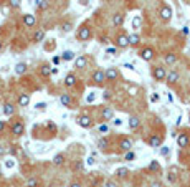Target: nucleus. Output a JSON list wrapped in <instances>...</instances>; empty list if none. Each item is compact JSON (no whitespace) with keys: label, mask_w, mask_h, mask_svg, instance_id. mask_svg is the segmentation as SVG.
<instances>
[{"label":"nucleus","mask_w":190,"mask_h":187,"mask_svg":"<svg viewBox=\"0 0 190 187\" xmlns=\"http://www.w3.org/2000/svg\"><path fill=\"white\" fill-rule=\"evenodd\" d=\"M4 128H5V123L4 121H0V131H4Z\"/></svg>","instance_id":"obj_52"},{"label":"nucleus","mask_w":190,"mask_h":187,"mask_svg":"<svg viewBox=\"0 0 190 187\" xmlns=\"http://www.w3.org/2000/svg\"><path fill=\"white\" fill-rule=\"evenodd\" d=\"M86 101H88V103H93L94 101V93H89V95L86 96Z\"/></svg>","instance_id":"obj_40"},{"label":"nucleus","mask_w":190,"mask_h":187,"mask_svg":"<svg viewBox=\"0 0 190 187\" xmlns=\"http://www.w3.org/2000/svg\"><path fill=\"white\" fill-rule=\"evenodd\" d=\"M116 45H118L119 48H126V46L129 45V37H126V35H119L118 40H116Z\"/></svg>","instance_id":"obj_7"},{"label":"nucleus","mask_w":190,"mask_h":187,"mask_svg":"<svg viewBox=\"0 0 190 187\" xmlns=\"http://www.w3.org/2000/svg\"><path fill=\"white\" fill-rule=\"evenodd\" d=\"M113 118V109L111 108H104L103 109V121H109Z\"/></svg>","instance_id":"obj_19"},{"label":"nucleus","mask_w":190,"mask_h":187,"mask_svg":"<svg viewBox=\"0 0 190 187\" xmlns=\"http://www.w3.org/2000/svg\"><path fill=\"white\" fill-rule=\"evenodd\" d=\"M13 111H15L13 104H10V103H5L4 104V114H5V116H12Z\"/></svg>","instance_id":"obj_17"},{"label":"nucleus","mask_w":190,"mask_h":187,"mask_svg":"<svg viewBox=\"0 0 190 187\" xmlns=\"http://www.w3.org/2000/svg\"><path fill=\"white\" fill-rule=\"evenodd\" d=\"M61 58H63L65 61H71V60H75V53H73L71 50H66V51H63Z\"/></svg>","instance_id":"obj_18"},{"label":"nucleus","mask_w":190,"mask_h":187,"mask_svg":"<svg viewBox=\"0 0 190 187\" xmlns=\"http://www.w3.org/2000/svg\"><path fill=\"white\" fill-rule=\"evenodd\" d=\"M65 157H63V154H56L55 157H53V164H56V166H60V164H63Z\"/></svg>","instance_id":"obj_28"},{"label":"nucleus","mask_w":190,"mask_h":187,"mask_svg":"<svg viewBox=\"0 0 190 187\" xmlns=\"http://www.w3.org/2000/svg\"><path fill=\"white\" fill-rule=\"evenodd\" d=\"M124 68H129V70H134V66H132V65H127V63H126V65H124Z\"/></svg>","instance_id":"obj_53"},{"label":"nucleus","mask_w":190,"mask_h":187,"mask_svg":"<svg viewBox=\"0 0 190 187\" xmlns=\"http://www.w3.org/2000/svg\"><path fill=\"white\" fill-rule=\"evenodd\" d=\"M109 146V141L106 139V137H103V139H99V142H98V147H101V149H106Z\"/></svg>","instance_id":"obj_30"},{"label":"nucleus","mask_w":190,"mask_h":187,"mask_svg":"<svg viewBox=\"0 0 190 187\" xmlns=\"http://www.w3.org/2000/svg\"><path fill=\"white\" fill-rule=\"evenodd\" d=\"M149 169H151V170H157V169H159V164H157L156 161H152L151 166H149Z\"/></svg>","instance_id":"obj_37"},{"label":"nucleus","mask_w":190,"mask_h":187,"mask_svg":"<svg viewBox=\"0 0 190 187\" xmlns=\"http://www.w3.org/2000/svg\"><path fill=\"white\" fill-rule=\"evenodd\" d=\"M78 124H80L81 128H91V126H93V121H91V118H89V116L83 114V116L78 118Z\"/></svg>","instance_id":"obj_2"},{"label":"nucleus","mask_w":190,"mask_h":187,"mask_svg":"<svg viewBox=\"0 0 190 187\" xmlns=\"http://www.w3.org/2000/svg\"><path fill=\"white\" fill-rule=\"evenodd\" d=\"M89 37H91V30H89L88 27H81L80 32H78V38H80L81 42H85V40H88Z\"/></svg>","instance_id":"obj_4"},{"label":"nucleus","mask_w":190,"mask_h":187,"mask_svg":"<svg viewBox=\"0 0 190 187\" xmlns=\"http://www.w3.org/2000/svg\"><path fill=\"white\" fill-rule=\"evenodd\" d=\"M161 152H162V154H164V156H165V154L169 152V149H167V147H162V151H161Z\"/></svg>","instance_id":"obj_51"},{"label":"nucleus","mask_w":190,"mask_h":187,"mask_svg":"<svg viewBox=\"0 0 190 187\" xmlns=\"http://www.w3.org/2000/svg\"><path fill=\"white\" fill-rule=\"evenodd\" d=\"M175 55H172V53H169L167 56H165V63H169V65H172V63H175Z\"/></svg>","instance_id":"obj_31"},{"label":"nucleus","mask_w":190,"mask_h":187,"mask_svg":"<svg viewBox=\"0 0 190 187\" xmlns=\"http://www.w3.org/2000/svg\"><path fill=\"white\" fill-rule=\"evenodd\" d=\"M104 98H106V100H109V98H111V93L106 91V93H104Z\"/></svg>","instance_id":"obj_50"},{"label":"nucleus","mask_w":190,"mask_h":187,"mask_svg":"<svg viewBox=\"0 0 190 187\" xmlns=\"http://www.w3.org/2000/svg\"><path fill=\"white\" fill-rule=\"evenodd\" d=\"M149 144H151L152 147H159V146L162 144V137L161 136H152L151 139H149Z\"/></svg>","instance_id":"obj_15"},{"label":"nucleus","mask_w":190,"mask_h":187,"mask_svg":"<svg viewBox=\"0 0 190 187\" xmlns=\"http://www.w3.org/2000/svg\"><path fill=\"white\" fill-rule=\"evenodd\" d=\"M5 166H7V167H13V166H15V161H12V159H10V161L5 162Z\"/></svg>","instance_id":"obj_44"},{"label":"nucleus","mask_w":190,"mask_h":187,"mask_svg":"<svg viewBox=\"0 0 190 187\" xmlns=\"http://www.w3.org/2000/svg\"><path fill=\"white\" fill-rule=\"evenodd\" d=\"M70 187H81V186H80V184H71Z\"/></svg>","instance_id":"obj_54"},{"label":"nucleus","mask_w":190,"mask_h":187,"mask_svg":"<svg viewBox=\"0 0 190 187\" xmlns=\"http://www.w3.org/2000/svg\"><path fill=\"white\" fill-rule=\"evenodd\" d=\"M152 75H154V78L159 79V81H162L164 78H167V73H165V70L162 66H157L154 68V71H152Z\"/></svg>","instance_id":"obj_3"},{"label":"nucleus","mask_w":190,"mask_h":187,"mask_svg":"<svg viewBox=\"0 0 190 187\" xmlns=\"http://www.w3.org/2000/svg\"><path fill=\"white\" fill-rule=\"evenodd\" d=\"M40 73H42L43 76H50L51 75V68L48 66V65H43V66L40 68Z\"/></svg>","instance_id":"obj_25"},{"label":"nucleus","mask_w":190,"mask_h":187,"mask_svg":"<svg viewBox=\"0 0 190 187\" xmlns=\"http://www.w3.org/2000/svg\"><path fill=\"white\" fill-rule=\"evenodd\" d=\"M106 51H108V53H116V48H108Z\"/></svg>","instance_id":"obj_49"},{"label":"nucleus","mask_w":190,"mask_h":187,"mask_svg":"<svg viewBox=\"0 0 190 187\" xmlns=\"http://www.w3.org/2000/svg\"><path fill=\"white\" fill-rule=\"evenodd\" d=\"M127 174H129V169H126V167H119V169L116 170V175H118V177H126Z\"/></svg>","instance_id":"obj_24"},{"label":"nucleus","mask_w":190,"mask_h":187,"mask_svg":"<svg viewBox=\"0 0 190 187\" xmlns=\"http://www.w3.org/2000/svg\"><path fill=\"white\" fill-rule=\"evenodd\" d=\"M177 142H179L180 147H187V146H189V136H187V134H179Z\"/></svg>","instance_id":"obj_10"},{"label":"nucleus","mask_w":190,"mask_h":187,"mask_svg":"<svg viewBox=\"0 0 190 187\" xmlns=\"http://www.w3.org/2000/svg\"><path fill=\"white\" fill-rule=\"evenodd\" d=\"M35 15H32V13H27V15H23V25L25 27H33L35 25Z\"/></svg>","instance_id":"obj_8"},{"label":"nucleus","mask_w":190,"mask_h":187,"mask_svg":"<svg viewBox=\"0 0 190 187\" xmlns=\"http://www.w3.org/2000/svg\"><path fill=\"white\" fill-rule=\"evenodd\" d=\"M159 98H161V96L157 95V93H154V95L151 96V101H152V103H156V101H159Z\"/></svg>","instance_id":"obj_41"},{"label":"nucleus","mask_w":190,"mask_h":187,"mask_svg":"<svg viewBox=\"0 0 190 187\" xmlns=\"http://www.w3.org/2000/svg\"><path fill=\"white\" fill-rule=\"evenodd\" d=\"M75 83H76V76L73 75V73H70V75H66V78H65V84H66L68 88H71Z\"/></svg>","instance_id":"obj_16"},{"label":"nucleus","mask_w":190,"mask_h":187,"mask_svg":"<svg viewBox=\"0 0 190 187\" xmlns=\"http://www.w3.org/2000/svg\"><path fill=\"white\" fill-rule=\"evenodd\" d=\"M37 186H38L37 179H28V181H27V187H37Z\"/></svg>","instance_id":"obj_32"},{"label":"nucleus","mask_w":190,"mask_h":187,"mask_svg":"<svg viewBox=\"0 0 190 187\" xmlns=\"http://www.w3.org/2000/svg\"><path fill=\"white\" fill-rule=\"evenodd\" d=\"M47 7H48V2L42 0V4H40V9H47Z\"/></svg>","instance_id":"obj_45"},{"label":"nucleus","mask_w":190,"mask_h":187,"mask_svg":"<svg viewBox=\"0 0 190 187\" xmlns=\"http://www.w3.org/2000/svg\"><path fill=\"white\" fill-rule=\"evenodd\" d=\"M27 71V65L25 63H17V66H15V73L17 75H23Z\"/></svg>","instance_id":"obj_20"},{"label":"nucleus","mask_w":190,"mask_h":187,"mask_svg":"<svg viewBox=\"0 0 190 187\" xmlns=\"http://www.w3.org/2000/svg\"><path fill=\"white\" fill-rule=\"evenodd\" d=\"M118 78V70L116 68H108V71H106V79H109V81H113V79Z\"/></svg>","instance_id":"obj_12"},{"label":"nucleus","mask_w":190,"mask_h":187,"mask_svg":"<svg viewBox=\"0 0 190 187\" xmlns=\"http://www.w3.org/2000/svg\"><path fill=\"white\" fill-rule=\"evenodd\" d=\"M94 162H96V161H94L93 156H88V157H86V164H88V166H93Z\"/></svg>","instance_id":"obj_36"},{"label":"nucleus","mask_w":190,"mask_h":187,"mask_svg":"<svg viewBox=\"0 0 190 187\" xmlns=\"http://www.w3.org/2000/svg\"><path fill=\"white\" fill-rule=\"evenodd\" d=\"M170 17H172V10L169 9V7H164V9L161 10V18L162 20H170Z\"/></svg>","instance_id":"obj_11"},{"label":"nucleus","mask_w":190,"mask_h":187,"mask_svg":"<svg viewBox=\"0 0 190 187\" xmlns=\"http://www.w3.org/2000/svg\"><path fill=\"white\" fill-rule=\"evenodd\" d=\"M123 20H124L123 15H121V13H116V15H114V18H113V23L116 27H121V25H123Z\"/></svg>","instance_id":"obj_21"},{"label":"nucleus","mask_w":190,"mask_h":187,"mask_svg":"<svg viewBox=\"0 0 190 187\" xmlns=\"http://www.w3.org/2000/svg\"><path fill=\"white\" fill-rule=\"evenodd\" d=\"M86 63H88V60H86V56H78V58H75V68H78V70H83V68H86Z\"/></svg>","instance_id":"obj_5"},{"label":"nucleus","mask_w":190,"mask_h":187,"mask_svg":"<svg viewBox=\"0 0 190 187\" xmlns=\"http://www.w3.org/2000/svg\"><path fill=\"white\" fill-rule=\"evenodd\" d=\"M28 104H30V96L28 95H20V96H18V106L27 108Z\"/></svg>","instance_id":"obj_9"},{"label":"nucleus","mask_w":190,"mask_h":187,"mask_svg":"<svg viewBox=\"0 0 190 187\" xmlns=\"http://www.w3.org/2000/svg\"><path fill=\"white\" fill-rule=\"evenodd\" d=\"M141 124V121H139V118H136V116H132L131 119H129V128L131 129H136L137 126Z\"/></svg>","instance_id":"obj_23"},{"label":"nucleus","mask_w":190,"mask_h":187,"mask_svg":"<svg viewBox=\"0 0 190 187\" xmlns=\"http://www.w3.org/2000/svg\"><path fill=\"white\" fill-rule=\"evenodd\" d=\"M141 56H142V60H146V61H151L152 56H154V51H152L151 48H146V50H142Z\"/></svg>","instance_id":"obj_14"},{"label":"nucleus","mask_w":190,"mask_h":187,"mask_svg":"<svg viewBox=\"0 0 190 187\" xmlns=\"http://www.w3.org/2000/svg\"><path fill=\"white\" fill-rule=\"evenodd\" d=\"M18 5H20V0H10V7H13V9H17Z\"/></svg>","instance_id":"obj_39"},{"label":"nucleus","mask_w":190,"mask_h":187,"mask_svg":"<svg viewBox=\"0 0 190 187\" xmlns=\"http://www.w3.org/2000/svg\"><path fill=\"white\" fill-rule=\"evenodd\" d=\"M35 42H42L43 38H45V32L43 30H37V33H35Z\"/></svg>","instance_id":"obj_26"},{"label":"nucleus","mask_w":190,"mask_h":187,"mask_svg":"<svg viewBox=\"0 0 190 187\" xmlns=\"http://www.w3.org/2000/svg\"><path fill=\"white\" fill-rule=\"evenodd\" d=\"M35 108H37V109H45V108H47V103H38Z\"/></svg>","instance_id":"obj_42"},{"label":"nucleus","mask_w":190,"mask_h":187,"mask_svg":"<svg viewBox=\"0 0 190 187\" xmlns=\"http://www.w3.org/2000/svg\"><path fill=\"white\" fill-rule=\"evenodd\" d=\"M119 147L123 151H131V147H132V141L131 139H123V141L119 142Z\"/></svg>","instance_id":"obj_13"},{"label":"nucleus","mask_w":190,"mask_h":187,"mask_svg":"<svg viewBox=\"0 0 190 187\" xmlns=\"http://www.w3.org/2000/svg\"><path fill=\"white\" fill-rule=\"evenodd\" d=\"M177 79H179V73H177V71H170L169 75H167V81H169V83H175Z\"/></svg>","instance_id":"obj_22"},{"label":"nucleus","mask_w":190,"mask_h":187,"mask_svg":"<svg viewBox=\"0 0 190 187\" xmlns=\"http://www.w3.org/2000/svg\"><path fill=\"white\" fill-rule=\"evenodd\" d=\"M139 35H129V45H137V43H139Z\"/></svg>","instance_id":"obj_27"},{"label":"nucleus","mask_w":190,"mask_h":187,"mask_svg":"<svg viewBox=\"0 0 190 187\" xmlns=\"http://www.w3.org/2000/svg\"><path fill=\"white\" fill-rule=\"evenodd\" d=\"M60 101H61V104H63V106H70V103H71V100H70V96H68V95H61Z\"/></svg>","instance_id":"obj_29"},{"label":"nucleus","mask_w":190,"mask_h":187,"mask_svg":"<svg viewBox=\"0 0 190 187\" xmlns=\"http://www.w3.org/2000/svg\"><path fill=\"white\" fill-rule=\"evenodd\" d=\"M99 133H108V124H104V123H103V124H99Z\"/></svg>","instance_id":"obj_35"},{"label":"nucleus","mask_w":190,"mask_h":187,"mask_svg":"<svg viewBox=\"0 0 190 187\" xmlns=\"http://www.w3.org/2000/svg\"><path fill=\"white\" fill-rule=\"evenodd\" d=\"M63 30H65V32H70V30H71V23H70V22H65V23H63Z\"/></svg>","instance_id":"obj_38"},{"label":"nucleus","mask_w":190,"mask_h":187,"mask_svg":"<svg viewBox=\"0 0 190 187\" xmlns=\"http://www.w3.org/2000/svg\"><path fill=\"white\" fill-rule=\"evenodd\" d=\"M4 152H5V151H4V147H0V156H2Z\"/></svg>","instance_id":"obj_55"},{"label":"nucleus","mask_w":190,"mask_h":187,"mask_svg":"<svg viewBox=\"0 0 190 187\" xmlns=\"http://www.w3.org/2000/svg\"><path fill=\"white\" fill-rule=\"evenodd\" d=\"M132 25H134V28H139V25H141V17H139V15H137V17H134Z\"/></svg>","instance_id":"obj_33"},{"label":"nucleus","mask_w":190,"mask_h":187,"mask_svg":"<svg viewBox=\"0 0 190 187\" xmlns=\"http://www.w3.org/2000/svg\"><path fill=\"white\" fill-rule=\"evenodd\" d=\"M134 157H136V154L131 152V151H127V154H126V157H124V159H126V161H132Z\"/></svg>","instance_id":"obj_34"},{"label":"nucleus","mask_w":190,"mask_h":187,"mask_svg":"<svg viewBox=\"0 0 190 187\" xmlns=\"http://www.w3.org/2000/svg\"><path fill=\"white\" fill-rule=\"evenodd\" d=\"M151 187H161V182H152Z\"/></svg>","instance_id":"obj_47"},{"label":"nucleus","mask_w":190,"mask_h":187,"mask_svg":"<svg viewBox=\"0 0 190 187\" xmlns=\"http://www.w3.org/2000/svg\"><path fill=\"white\" fill-rule=\"evenodd\" d=\"M114 124H116V126H121V124H123V121H121V119H116V121H114Z\"/></svg>","instance_id":"obj_48"},{"label":"nucleus","mask_w":190,"mask_h":187,"mask_svg":"<svg viewBox=\"0 0 190 187\" xmlns=\"http://www.w3.org/2000/svg\"><path fill=\"white\" fill-rule=\"evenodd\" d=\"M23 129H25V126H23V123H15V124L12 126V133L15 134V136H22L23 134Z\"/></svg>","instance_id":"obj_6"},{"label":"nucleus","mask_w":190,"mask_h":187,"mask_svg":"<svg viewBox=\"0 0 190 187\" xmlns=\"http://www.w3.org/2000/svg\"><path fill=\"white\" fill-rule=\"evenodd\" d=\"M2 46H4V45H2V42H0V50H2Z\"/></svg>","instance_id":"obj_56"},{"label":"nucleus","mask_w":190,"mask_h":187,"mask_svg":"<svg viewBox=\"0 0 190 187\" xmlns=\"http://www.w3.org/2000/svg\"><path fill=\"white\" fill-rule=\"evenodd\" d=\"M93 81L96 84H101L103 81H106V73L103 70H98V71H94L93 73Z\"/></svg>","instance_id":"obj_1"},{"label":"nucleus","mask_w":190,"mask_h":187,"mask_svg":"<svg viewBox=\"0 0 190 187\" xmlns=\"http://www.w3.org/2000/svg\"><path fill=\"white\" fill-rule=\"evenodd\" d=\"M104 187H118V186H116V184H114L113 181H108V182L104 184Z\"/></svg>","instance_id":"obj_43"},{"label":"nucleus","mask_w":190,"mask_h":187,"mask_svg":"<svg viewBox=\"0 0 190 187\" xmlns=\"http://www.w3.org/2000/svg\"><path fill=\"white\" fill-rule=\"evenodd\" d=\"M60 60H61L60 56H55V58H53V63H55V65H58V63H60Z\"/></svg>","instance_id":"obj_46"}]
</instances>
